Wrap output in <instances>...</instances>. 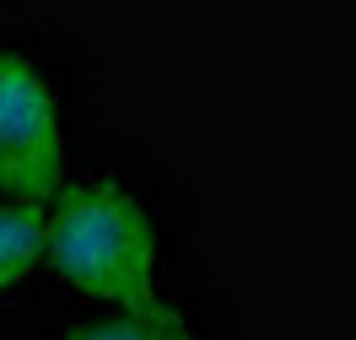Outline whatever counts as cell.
<instances>
[{
  "mask_svg": "<svg viewBox=\"0 0 356 340\" xmlns=\"http://www.w3.org/2000/svg\"><path fill=\"white\" fill-rule=\"evenodd\" d=\"M189 216L140 146L81 140L49 195L44 281L60 302H162L189 292Z\"/></svg>",
  "mask_w": 356,
  "mask_h": 340,
  "instance_id": "cell-1",
  "label": "cell"
},
{
  "mask_svg": "<svg viewBox=\"0 0 356 340\" xmlns=\"http://www.w3.org/2000/svg\"><path fill=\"white\" fill-rule=\"evenodd\" d=\"M81 76L60 38L6 27L0 33V195L49 200L65 179L76 136Z\"/></svg>",
  "mask_w": 356,
  "mask_h": 340,
  "instance_id": "cell-2",
  "label": "cell"
},
{
  "mask_svg": "<svg viewBox=\"0 0 356 340\" xmlns=\"http://www.w3.org/2000/svg\"><path fill=\"white\" fill-rule=\"evenodd\" d=\"M27 340H238L227 308L178 292L162 302H65Z\"/></svg>",
  "mask_w": 356,
  "mask_h": 340,
  "instance_id": "cell-3",
  "label": "cell"
},
{
  "mask_svg": "<svg viewBox=\"0 0 356 340\" xmlns=\"http://www.w3.org/2000/svg\"><path fill=\"white\" fill-rule=\"evenodd\" d=\"M44 254H49V200L0 195V314L22 308L38 286H49Z\"/></svg>",
  "mask_w": 356,
  "mask_h": 340,
  "instance_id": "cell-4",
  "label": "cell"
}]
</instances>
